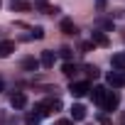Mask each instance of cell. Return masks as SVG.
I'll use <instances>...</instances> for the list:
<instances>
[{
	"label": "cell",
	"instance_id": "cell-22",
	"mask_svg": "<svg viewBox=\"0 0 125 125\" xmlns=\"http://www.w3.org/2000/svg\"><path fill=\"white\" fill-rule=\"evenodd\" d=\"M56 125H74V120H59Z\"/></svg>",
	"mask_w": 125,
	"mask_h": 125
},
{
	"label": "cell",
	"instance_id": "cell-7",
	"mask_svg": "<svg viewBox=\"0 0 125 125\" xmlns=\"http://www.w3.org/2000/svg\"><path fill=\"white\" fill-rule=\"evenodd\" d=\"M105 96H108V88H105V86H96V88L91 91V98H93V101H96L98 105H103Z\"/></svg>",
	"mask_w": 125,
	"mask_h": 125
},
{
	"label": "cell",
	"instance_id": "cell-13",
	"mask_svg": "<svg viewBox=\"0 0 125 125\" xmlns=\"http://www.w3.org/2000/svg\"><path fill=\"white\" fill-rule=\"evenodd\" d=\"M113 69L125 71V54H115V56H113Z\"/></svg>",
	"mask_w": 125,
	"mask_h": 125
},
{
	"label": "cell",
	"instance_id": "cell-18",
	"mask_svg": "<svg viewBox=\"0 0 125 125\" xmlns=\"http://www.w3.org/2000/svg\"><path fill=\"white\" fill-rule=\"evenodd\" d=\"M30 37H34V39H42V37H44V30H42V27H34Z\"/></svg>",
	"mask_w": 125,
	"mask_h": 125
},
{
	"label": "cell",
	"instance_id": "cell-3",
	"mask_svg": "<svg viewBox=\"0 0 125 125\" xmlns=\"http://www.w3.org/2000/svg\"><path fill=\"white\" fill-rule=\"evenodd\" d=\"M118 105H120V96H118L115 91H108V96H105V101H103L101 108H103V110H115Z\"/></svg>",
	"mask_w": 125,
	"mask_h": 125
},
{
	"label": "cell",
	"instance_id": "cell-6",
	"mask_svg": "<svg viewBox=\"0 0 125 125\" xmlns=\"http://www.w3.org/2000/svg\"><path fill=\"white\" fill-rule=\"evenodd\" d=\"M91 44H98V47H108V44H110V39H108V34H103L101 30H96V32L91 34Z\"/></svg>",
	"mask_w": 125,
	"mask_h": 125
},
{
	"label": "cell",
	"instance_id": "cell-4",
	"mask_svg": "<svg viewBox=\"0 0 125 125\" xmlns=\"http://www.w3.org/2000/svg\"><path fill=\"white\" fill-rule=\"evenodd\" d=\"M10 105H12V108H17V110H20V108H25V105H27V96H25L22 91H15V93L10 96Z\"/></svg>",
	"mask_w": 125,
	"mask_h": 125
},
{
	"label": "cell",
	"instance_id": "cell-16",
	"mask_svg": "<svg viewBox=\"0 0 125 125\" xmlns=\"http://www.w3.org/2000/svg\"><path fill=\"white\" fill-rule=\"evenodd\" d=\"M32 8H39L42 12H47V8H49V3H47V0H34V3H32Z\"/></svg>",
	"mask_w": 125,
	"mask_h": 125
},
{
	"label": "cell",
	"instance_id": "cell-19",
	"mask_svg": "<svg viewBox=\"0 0 125 125\" xmlns=\"http://www.w3.org/2000/svg\"><path fill=\"white\" fill-rule=\"evenodd\" d=\"M61 56H64V59H66V61H69V59H71V56H74V52H71V49H69V47H64V49H61Z\"/></svg>",
	"mask_w": 125,
	"mask_h": 125
},
{
	"label": "cell",
	"instance_id": "cell-11",
	"mask_svg": "<svg viewBox=\"0 0 125 125\" xmlns=\"http://www.w3.org/2000/svg\"><path fill=\"white\" fill-rule=\"evenodd\" d=\"M61 32H64V34H76L79 30H76V25H74V20H69V17H64V20H61Z\"/></svg>",
	"mask_w": 125,
	"mask_h": 125
},
{
	"label": "cell",
	"instance_id": "cell-1",
	"mask_svg": "<svg viewBox=\"0 0 125 125\" xmlns=\"http://www.w3.org/2000/svg\"><path fill=\"white\" fill-rule=\"evenodd\" d=\"M88 91H91V86H88L86 81H71V86H69V93H71V96H76V98L86 96Z\"/></svg>",
	"mask_w": 125,
	"mask_h": 125
},
{
	"label": "cell",
	"instance_id": "cell-17",
	"mask_svg": "<svg viewBox=\"0 0 125 125\" xmlns=\"http://www.w3.org/2000/svg\"><path fill=\"white\" fill-rule=\"evenodd\" d=\"M86 74H88V79H98V74H101V71H98L96 66H86Z\"/></svg>",
	"mask_w": 125,
	"mask_h": 125
},
{
	"label": "cell",
	"instance_id": "cell-24",
	"mask_svg": "<svg viewBox=\"0 0 125 125\" xmlns=\"http://www.w3.org/2000/svg\"><path fill=\"white\" fill-rule=\"evenodd\" d=\"M120 125H125V115H123V118H120Z\"/></svg>",
	"mask_w": 125,
	"mask_h": 125
},
{
	"label": "cell",
	"instance_id": "cell-8",
	"mask_svg": "<svg viewBox=\"0 0 125 125\" xmlns=\"http://www.w3.org/2000/svg\"><path fill=\"white\" fill-rule=\"evenodd\" d=\"M22 69H25V71H37V69H39V59L25 56V59H22Z\"/></svg>",
	"mask_w": 125,
	"mask_h": 125
},
{
	"label": "cell",
	"instance_id": "cell-25",
	"mask_svg": "<svg viewBox=\"0 0 125 125\" xmlns=\"http://www.w3.org/2000/svg\"><path fill=\"white\" fill-rule=\"evenodd\" d=\"M0 5H3V3H0Z\"/></svg>",
	"mask_w": 125,
	"mask_h": 125
},
{
	"label": "cell",
	"instance_id": "cell-14",
	"mask_svg": "<svg viewBox=\"0 0 125 125\" xmlns=\"http://www.w3.org/2000/svg\"><path fill=\"white\" fill-rule=\"evenodd\" d=\"M32 3H22V0H12V10H30Z\"/></svg>",
	"mask_w": 125,
	"mask_h": 125
},
{
	"label": "cell",
	"instance_id": "cell-21",
	"mask_svg": "<svg viewBox=\"0 0 125 125\" xmlns=\"http://www.w3.org/2000/svg\"><path fill=\"white\" fill-rule=\"evenodd\" d=\"M96 8H98V10H103V8H105V0H96Z\"/></svg>",
	"mask_w": 125,
	"mask_h": 125
},
{
	"label": "cell",
	"instance_id": "cell-20",
	"mask_svg": "<svg viewBox=\"0 0 125 125\" xmlns=\"http://www.w3.org/2000/svg\"><path fill=\"white\" fill-rule=\"evenodd\" d=\"M98 123H101V125H113V120H110L108 115H98Z\"/></svg>",
	"mask_w": 125,
	"mask_h": 125
},
{
	"label": "cell",
	"instance_id": "cell-10",
	"mask_svg": "<svg viewBox=\"0 0 125 125\" xmlns=\"http://www.w3.org/2000/svg\"><path fill=\"white\" fill-rule=\"evenodd\" d=\"M12 52H15V42L12 39H3V42H0V56H8Z\"/></svg>",
	"mask_w": 125,
	"mask_h": 125
},
{
	"label": "cell",
	"instance_id": "cell-12",
	"mask_svg": "<svg viewBox=\"0 0 125 125\" xmlns=\"http://www.w3.org/2000/svg\"><path fill=\"white\" fill-rule=\"evenodd\" d=\"M61 71H64V76H69V79H74V76L79 74V69H76V64H71V61H66V64L61 66Z\"/></svg>",
	"mask_w": 125,
	"mask_h": 125
},
{
	"label": "cell",
	"instance_id": "cell-9",
	"mask_svg": "<svg viewBox=\"0 0 125 125\" xmlns=\"http://www.w3.org/2000/svg\"><path fill=\"white\" fill-rule=\"evenodd\" d=\"M86 118V108L81 103H74L71 105V120H83Z\"/></svg>",
	"mask_w": 125,
	"mask_h": 125
},
{
	"label": "cell",
	"instance_id": "cell-15",
	"mask_svg": "<svg viewBox=\"0 0 125 125\" xmlns=\"http://www.w3.org/2000/svg\"><path fill=\"white\" fill-rule=\"evenodd\" d=\"M39 120H42V118H39L37 113H30V115L25 118V123H27V125H39Z\"/></svg>",
	"mask_w": 125,
	"mask_h": 125
},
{
	"label": "cell",
	"instance_id": "cell-5",
	"mask_svg": "<svg viewBox=\"0 0 125 125\" xmlns=\"http://www.w3.org/2000/svg\"><path fill=\"white\" fill-rule=\"evenodd\" d=\"M54 61H56V54L54 52H42V59H39V66H44V69H52L54 66Z\"/></svg>",
	"mask_w": 125,
	"mask_h": 125
},
{
	"label": "cell",
	"instance_id": "cell-2",
	"mask_svg": "<svg viewBox=\"0 0 125 125\" xmlns=\"http://www.w3.org/2000/svg\"><path fill=\"white\" fill-rule=\"evenodd\" d=\"M105 81H108V86L120 88V86H125V71H108Z\"/></svg>",
	"mask_w": 125,
	"mask_h": 125
},
{
	"label": "cell",
	"instance_id": "cell-23",
	"mask_svg": "<svg viewBox=\"0 0 125 125\" xmlns=\"http://www.w3.org/2000/svg\"><path fill=\"white\" fill-rule=\"evenodd\" d=\"M3 88H5V81H3V79H0V91H3Z\"/></svg>",
	"mask_w": 125,
	"mask_h": 125
}]
</instances>
